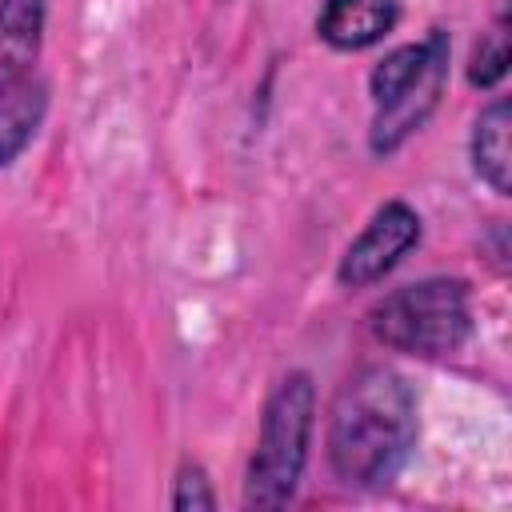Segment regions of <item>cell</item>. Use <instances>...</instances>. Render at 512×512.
Wrapping results in <instances>:
<instances>
[{"label":"cell","instance_id":"cell-11","mask_svg":"<svg viewBox=\"0 0 512 512\" xmlns=\"http://www.w3.org/2000/svg\"><path fill=\"white\" fill-rule=\"evenodd\" d=\"M172 508L176 512H212L216 508V492H212V480L200 464H180L176 472V488H172Z\"/></svg>","mask_w":512,"mask_h":512},{"label":"cell","instance_id":"cell-6","mask_svg":"<svg viewBox=\"0 0 512 512\" xmlns=\"http://www.w3.org/2000/svg\"><path fill=\"white\" fill-rule=\"evenodd\" d=\"M400 20V0H324L316 32L340 52H360L384 40Z\"/></svg>","mask_w":512,"mask_h":512},{"label":"cell","instance_id":"cell-7","mask_svg":"<svg viewBox=\"0 0 512 512\" xmlns=\"http://www.w3.org/2000/svg\"><path fill=\"white\" fill-rule=\"evenodd\" d=\"M48 112V84L36 72H4L0 80V168H8L36 136Z\"/></svg>","mask_w":512,"mask_h":512},{"label":"cell","instance_id":"cell-9","mask_svg":"<svg viewBox=\"0 0 512 512\" xmlns=\"http://www.w3.org/2000/svg\"><path fill=\"white\" fill-rule=\"evenodd\" d=\"M472 168L476 176L508 196L512 188V148H508V100H492L480 116H476V128H472Z\"/></svg>","mask_w":512,"mask_h":512},{"label":"cell","instance_id":"cell-10","mask_svg":"<svg viewBox=\"0 0 512 512\" xmlns=\"http://www.w3.org/2000/svg\"><path fill=\"white\" fill-rule=\"evenodd\" d=\"M508 72V32L504 24L492 28L476 48H472V60H468V84L472 88H492L496 80H504Z\"/></svg>","mask_w":512,"mask_h":512},{"label":"cell","instance_id":"cell-1","mask_svg":"<svg viewBox=\"0 0 512 512\" xmlns=\"http://www.w3.org/2000/svg\"><path fill=\"white\" fill-rule=\"evenodd\" d=\"M416 448V396L384 364L348 376L328 408V464L344 484H388Z\"/></svg>","mask_w":512,"mask_h":512},{"label":"cell","instance_id":"cell-3","mask_svg":"<svg viewBox=\"0 0 512 512\" xmlns=\"http://www.w3.org/2000/svg\"><path fill=\"white\" fill-rule=\"evenodd\" d=\"M368 328L392 352H408L424 360L452 356L472 336L468 284L456 276H428L404 284L388 292L380 304H372Z\"/></svg>","mask_w":512,"mask_h":512},{"label":"cell","instance_id":"cell-2","mask_svg":"<svg viewBox=\"0 0 512 512\" xmlns=\"http://www.w3.org/2000/svg\"><path fill=\"white\" fill-rule=\"evenodd\" d=\"M316 424V388L308 372H288L264 400L256 452L244 476V504L248 508H284L296 496L300 472L308 464Z\"/></svg>","mask_w":512,"mask_h":512},{"label":"cell","instance_id":"cell-4","mask_svg":"<svg viewBox=\"0 0 512 512\" xmlns=\"http://www.w3.org/2000/svg\"><path fill=\"white\" fill-rule=\"evenodd\" d=\"M420 244V216L404 200H388L376 208V216L364 224V232L344 248L336 280L344 288H368L384 280L412 248Z\"/></svg>","mask_w":512,"mask_h":512},{"label":"cell","instance_id":"cell-5","mask_svg":"<svg viewBox=\"0 0 512 512\" xmlns=\"http://www.w3.org/2000/svg\"><path fill=\"white\" fill-rule=\"evenodd\" d=\"M444 80H448V44L424 64V72H420L404 92H396L388 104L376 108V120H372V152H376V156L396 152V148L432 116V108L440 104Z\"/></svg>","mask_w":512,"mask_h":512},{"label":"cell","instance_id":"cell-8","mask_svg":"<svg viewBox=\"0 0 512 512\" xmlns=\"http://www.w3.org/2000/svg\"><path fill=\"white\" fill-rule=\"evenodd\" d=\"M48 0H0V68L32 72L44 44Z\"/></svg>","mask_w":512,"mask_h":512}]
</instances>
